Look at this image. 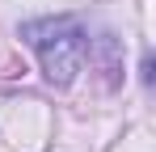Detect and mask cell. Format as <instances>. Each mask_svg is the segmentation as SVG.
<instances>
[{
  "label": "cell",
  "instance_id": "1",
  "mask_svg": "<svg viewBox=\"0 0 156 152\" xmlns=\"http://www.w3.org/2000/svg\"><path fill=\"white\" fill-rule=\"evenodd\" d=\"M38 30H47V38H34V47L42 55V72L51 85H72L80 72V63H84V51H89V38L80 34L72 21H47L38 25Z\"/></svg>",
  "mask_w": 156,
  "mask_h": 152
}]
</instances>
